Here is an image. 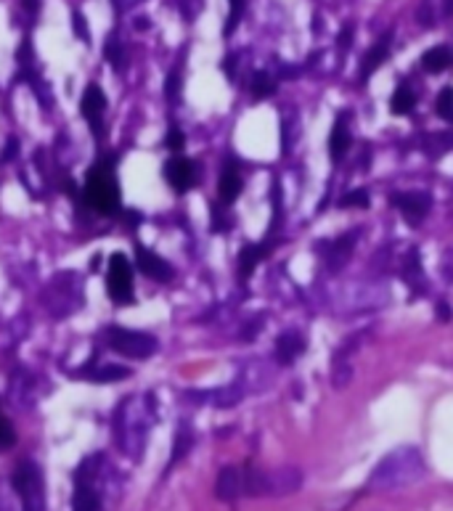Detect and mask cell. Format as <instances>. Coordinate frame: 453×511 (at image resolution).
Masks as SVG:
<instances>
[{"mask_svg": "<svg viewBox=\"0 0 453 511\" xmlns=\"http://www.w3.org/2000/svg\"><path fill=\"white\" fill-rule=\"evenodd\" d=\"M244 188V180H241V172L236 167V162H228L220 172V183H218V194H220V205H233L236 196L241 194Z\"/></svg>", "mask_w": 453, "mask_h": 511, "instance_id": "4fadbf2b", "label": "cell"}, {"mask_svg": "<svg viewBox=\"0 0 453 511\" xmlns=\"http://www.w3.org/2000/svg\"><path fill=\"white\" fill-rule=\"evenodd\" d=\"M196 175H199V165L185 157H173L165 165V180L175 188L178 194H185L188 188H194Z\"/></svg>", "mask_w": 453, "mask_h": 511, "instance_id": "ba28073f", "label": "cell"}, {"mask_svg": "<svg viewBox=\"0 0 453 511\" xmlns=\"http://www.w3.org/2000/svg\"><path fill=\"white\" fill-rule=\"evenodd\" d=\"M352 379V368L350 363L345 361V358H334V371H332V381L337 390H345Z\"/></svg>", "mask_w": 453, "mask_h": 511, "instance_id": "484cf974", "label": "cell"}, {"mask_svg": "<svg viewBox=\"0 0 453 511\" xmlns=\"http://www.w3.org/2000/svg\"><path fill=\"white\" fill-rule=\"evenodd\" d=\"M80 196H83L85 205L93 207L96 212L103 215L117 212V207H120V183H117L114 167L106 165V162H98L88 172V177H85V186L80 191Z\"/></svg>", "mask_w": 453, "mask_h": 511, "instance_id": "7a4b0ae2", "label": "cell"}, {"mask_svg": "<svg viewBox=\"0 0 453 511\" xmlns=\"http://www.w3.org/2000/svg\"><path fill=\"white\" fill-rule=\"evenodd\" d=\"M191 445H194V435H191L185 427H180L178 429V435H175V450H173V458H170L167 469H173V466H175L178 461H180V458L191 450Z\"/></svg>", "mask_w": 453, "mask_h": 511, "instance_id": "d4e9b609", "label": "cell"}, {"mask_svg": "<svg viewBox=\"0 0 453 511\" xmlns=\"http://www.w3.org/2000/svg\"><path fill=\"white\" fill-rule=\"evenodd\" d=\"M72 24H74V38L83 40V43H91V32H88V21L80 11H74L72 14Z\"/></svg>", "mask_w": 453, "mask_h": 511, "instance_id": "d6a6232c", "label": "cell"}, {"mask_svg": "<svg viewBox=\"0 0 453 511\" xmlns=\"http://www.w3.org/2000/svg\"><path fill=\"white\" fill-rule=\"evenodd\" d=\"M355 239H358V231L352 233H342L337 242H332L329 247H326V268H329V273H340V270L350 262L352 257V249H355Z\"/></svg>", "mask_w": 453, "mask_h": 511, "instance_id": "30bf717a", "label": "cell"}, {"mask_svg": "<svg viewBox=\"0 0 453 511\" xmlns=\"http://www.w3.org/2000/svg\"><path fill=\"white\" fill-rule=\"evenodd\" d=\"M371 202H369V191L366 188H355V191H350V194L342 196V202H340V207H345V210H350V207H358V210H366Z\"/></svg>", "mask_w": 453, "mask_h": 511, "instance_id": "f1b7e54d", "label": "cell"}, {"mask_svg": "<svg viewBox=\"0 0 453 511\" xmlns=\"http://www.w3.org/2000/svg\"><path fill=\"white\" fill-rule=\"evenodd\" d=\"M80 376H85V379H91V381H98V384H103V381H122L130 376V368L117 366V363H98L96 368H88V371H83Z\"/></svg>", "mask_w": 453, "mask_h": 511, "instance_id": "d6986e66", "label": "cell"}, {"mask_svg": "<svg viewBox=\"0 0 453 511\" xmlns=\"http://www.w3.org/2000/svg\"><path fill=\"white\" fill-rule=\"evenodd\" d=\"M215 495L220 501H236L241 495V469L236 466H223L215 482Z\"/></svg>", "mask_w": 453, "mask_h": 511, "instance_id": "5bb4252c", "label": "cell"}, {"mask_svg": "<svg viewBox=\"0 0 453 511\" xmlns=\"http://www.w3.org/2000/svg\"><path fill=\"white\" fill-rule=\"evenodd\" d=\"M352 35H355V27H352V24H345L342 32H340V40H337V46L342 48V51H347V48L352 46Z\"/></svg>", "mask_w": 453, "mask_h": 511, "instance_id": "8d00e7d4", "label": "cell"}, {"mask_svg": "<svg viewBox=\"0 0 453 511\" xmlns=\"http://www.w3.org/2000/svg\"><path fill=\"white\" fill-rule=\"evenodd\" d=\"M390 46H392V32H387V35H382L380 43L371 48L369 53L363 56V64H361V80H369L377 69H380L385 61H387L390 56Z\"/></svg>", "mask_w": 453, "mask_h": 511, "instance_id": "e0dca14e", "label": "cell"}, {"mask_svg": "<svg viewBox=\"0 0 453 511\" xmlns=\"http://www.w3.org/2000/svg\"><path fill=\"white\" fill-rule=\"evenodd\" d=\"M437 114L445 122H453V88H443L437 96Z\"/></svg>", "mask_w": 453, "mask_h": 511, "instance_id": "f546056e", "label": "cell"}, {"mask_svg": "<svg viewBox=\"0 0 453 511\" xmlns=\"http://www.w3.org/2000/svg\"><path fill=\"white\" fill-rule=\"evenodd\" d=\"M103 58H109L114 66H122V48L117 43H109V46L103 48Z\"/></svg>", "mask_w": 453, "mask_h": 511, "instance_id": "d590c367", "label": "cell"}, {"mask_svg": "<svg viewBox=\"0 0 453 511\" xmlns=\"http://www.w3.org/2000/svg\"><path fill=\"white\" fill-rule=\"evenodd\" d=\"M268 254L265 247H258V244H250V247H244L239 252V279H250L255 268H258V262L263 260Z\"/></svg>", "mask_w": 453, "mask_h": 511, "instance_id": "ffe728a7", "label": "cell"}, {"mask_svg": "<svg viewBox=\"0 0 453 511\" xmlns=\"http://www.w3.org/2000/svg\"><path fill=\"white\" fill-rule=\"evenodd\" d=\"M106 289H109L111 302L117 305H130L136 299V287H133V265L122 252H114L109 257V273H106Z\"/></svg>", "mask_w": 453, "mask_h": 511, "instance_id": "8992f818", "label": "cell"}, {"mask_svg": "<svg viewBox=\"0 0 453 511\" xmlns=\"http://www.w3.org/2000/svg\"><path fill=\"white\" fill-rule=\"evenodd\" d=\"M451 61H453V56L445 46L429 48V51H424V56H422V66H424L427 72H432V75L443 72L445 66H451Z\"/></svg>", "mask_w": 453, "mask_h": 511, "instance_id": "7402d4cb", "label": "cell"}, {"mask_svg": "<svg viewBox=\"0 0 453 511\" xmlns=\"http://www.w3.org/2000/svg\"><path fill=\"white\" fill-rule=\"evenodd\" d=\"M136 265H138L141 273H146L148 279H154V281H170L173 279V268H170V262L162 260L157 252H151V249L136 247Z\"/></svg>", "mask_w": 453, "mask_h": 511, "instance_id": "7c38bea8", "label": "cell"}, {"mask_svg": "<svg viewBox=\"0 0 453 511\" xmlns=\"http://www.w3.org/2000/svg\"><path fill=\"white\" fill-rule=\"evenodd\" d=\"M106 350L122 355V358H133V361H146L159 350L157 336L146 334V331H133V329H122V326H109L101 334Z\"/></svg>", "mask_w": 453, "mask_h": 511, "instance_id": "3957f363", "label": "cell"}, {"mask_svg": "<svg viewBox=\"0 0 453 511\" xmlns=\"http://www.w3.org/2000/svg\"><path fill=\"white\" fill-rule=\"evenodd\" d=\"M403 279L411 289H417L419 294L424 291V268H422V252L414 247V249H408L406 260H403Z\"/></svg>", "mask_w": 453, "mask_h": 511, "instance_id": "ac0fdd59", "label": "cell"}, {"mask_svg": "<svg viewBox=\"0 0 453 511\" xmlns=\"http://www.w3.org/2000/svg\"><path fill=\"white\" fill-rule=\"evenodd\" d=\"M390 205L398 207L408 223L417 225L427 217L429 207H432V199H429V194H424V191H406V194L392 196V199H390Z\"/></svg>", "mask_w": 453, "mask_h": 511, "instance_id": "9c48e42d", "label": "cell"}, {"mask_svg": "<svg viewBox=\"0 0 453 511\" xmlns=\"http://www.w3.org/2000/svg\"><path fill=\"white\" fill-rule=\"evenodd\" d=\"M390 106H392V112H395V114L414 112V106H417V93H414L408 85H400L398 91L392 93V101H390Z\"/></svg>", "mask_w": 453, "mask_h": 511, "instance_id": "cb8c5ba5", "label": "cell"}, {"mask_svg": "<svg viewBox=\"0 0 453 511\" xmlns=\"http://www.w3.org/2000/svg\"><path fill=\"white\" fill-rule=\"evenodd\" d=\"M165 96L167 101L175 103L178 98H180V77L173 72V75H167V83H165Z\"/></svg>", "mask_w": 453, "mask_h": 511, "instance_id": "836d02e7", "label": "cell"}, {"mask_svg": "<svg viewBox=\"0 0 453 511\" xmlns=\"http://www.w3.org/2000/svg\"><path fill=\"white\" fill-rule=\"evenodd\" d=\"M165 146L170 151H180L185 146V138H183V133L178 130V128H170L167 130V135H165Z\"/></svg>", "mask_w": 453, "mask_h": 511, "instance_id": "e575fe53", "label": "cell"}, {"mask_svg": "<svg viewBox=\"0 0 453 511\" xmlns=\"http://www.w3.org/2000/svg\"><path fill=\"white\" fill-rule=\"evenodd\" d=\"M14 154H16V138L9 140V146H6V154H3V159H6V162H11V159H14Z\"/></svg>", "mask_w": 453, "mask_h": 511, "instance_id": "ab89813d", "label": "cell"}, {"mask_svg": "<svg viewBox=\"0 0 453 511\" xmlns=\"http://www.w3.org/2000/svg\"><path fill=\"white\" fill-rule=\"evenodd\" d=\"M302 485V472L295 466H281L268 472V495H292Z\"/></svg>", "mask_w": 453, "mask_h": 511, "instance_id": "8fae6325", "label": "cell"}, {"mask_svg": "<svg viewBox=\"0 0 453 511\" xmlns=\"http://www.w3.org/2000/svg\"><path fill=\"white\" fill-rule=\"evenodd\" d=\"M366 339H369V331H358V334L347 336V339L340 344V350L334 353V358H347V355L355 353V350H358V344H363Z\"/></svg>", "mask_w": 453, "mask_h": 511, "instance_id": "4dcf8cb0", "label": "cell"}, {"mask_svg": "<svg viewBox=\"0 0 453 511\" xmlns=\"http://www.w3.org/2000/svg\"><path fill=\"white\" fill-rule=\"evenodd\" d=\"M21 6H24L29 14H35V11H37V0H21Z\"/></svg>", "mask_w": 453, "mask_h": 511, "instance_id": "60d3db41", "label": "cell"}, {"mask_svg": "<svg viewBox=\"0 0 453 511\" xmlns=\"http://www.w3.org/2000/svg\"><path fill=\"white\" fill-rule=\"evenodd\" d=\"M14 490L21 498L24 511H46V482L43 472L32 461H21L14 472Z\"/></svg>", "mask_w": 453, "mask_h": 511, "instance_id": "277c9868", "label": "cell"}, {"mask_svg": "<svg viewBox=\"0 0 453 511\" xmlns=\"http://www.w3.org/2000/svg\"><path fill=\"white\" fill-rule=\"evenodd\" d=\"M302 353H305V339H302V334L284 331V334L276 339V361L281 363V366L295 363Z\"/></svg>", "mask_w": 453, "mask_h": 511, "instance_id": "9a60e30c", "label": "cell"}, {"mask_svg": "<svg viewBox=\"0 0 453 511\" xmlns=\"http://www.w3.org/2000/svg\"><path fill=\"white\" fill-rule=\"evenodd\" d=\"M103 112H106V96L98 85H88L83 98H80V114L96 133V138H101L103 133Z\"/></svg>", "mask_w": 453, "mask_h": 511, "instance_id": "52a82bcc", "label": "cell"}, {"mask_svg": "<svg viewBox=\"0 0 453 511\" xmlns=\"http://www.w3.org/2000/svg\"><path fill=\"white\" fill-rule=\"evenodd\" d=\"M427 466H424V455L422 450L414 445H403L390 450L380 464L371 469L369 474V487L371 492H392L400 490V487H408V485L419 482L424 477Z\"/></svg>", "mask_w": 453, "mask_h": 511, "instance_id": "6da1fadb", "label": "cell"}, {"mask_svg": "<svg viewBox=\"0 0 453 511\" xmlns=\"http://www.w3.org/2000/svg\"><path fill=\"white\" fill-rule=\"evenodd\" d=\"M228 6H231V11H228V19H225V27H223V35H225V38H231V32L239 27L241 16H244V9H247V0H228Z\"/></svg>", "mask_w": 453, "mask_h": 511, "instance_id": "4316f807", "label": "cell"}, {"mask_svg": "<svg viewBox=\"0 0 453 511\" xmlns=\"http://www.w3.org/2000/svg\"><path fill=\"white\" fill-rule=\"evenodd\" d=\"M443 14L445 16H453V0H443Z\"/></svg>", "mask_w": 453, "mask_h": 511, "instance_id": "b9f144b4", "label": "cell"}, {"mask_svg": "<svg viewBox=\"0 0 453 511\" xmlns=\"http://www.w3.org/2000/svg\"><path fill=\"white\" fill-rule=\"evenodd\" d=\"M250 91H252V98H255V101H263V98H268V96L276 93V80L270 77V72L260 69V72L252 75Z\"/></svg>", "mask_w": 453, "mask_h": 511, "instance_id": "603a6c76", "label": "cell"}, {"mask_svg": "<svg viewBox=\"0 0 453 511\" xmlns=\"http://www.w3.org/2000/svg\"><path fill=\"white\" fill-rule=\"evenodd\" d=\"M258 331H260V318H258V321H252L250 329H247V331H244L241 336H244V339H252V336H258Z\"/></svg>", "mask_w": 453, "mask_h": 511, "instance_id": "f35d334b", "label": "cell"}, {"mask_svg": "<svg viewBox=\"0 0 453 511\" xmlns=\"http://www.w3.org/2000/svg\"><path fill=\"white\" fill-rule=\"evenodd\" d=\"M14 443H16V432H14V424H11L6 416H0V450H9Z\"/></svg>", "mask_w": 453, "mask_h": 511, "instance_id": "1f68e13d", "label": "cell"}, {"mask_svg": "<svg viewBox=\"0 0 453 511\" xmlns=\"http://www.w3.org/2000/svg\"><path fill=\"white\" fill-rule=\"evenodd\" d=\"M390 302V291L382 284H363L355 281L340 291V305L345 313H361V310H377Z\"/></svg>", "mask_w": 453, "mask_h": 511, "instance_id": "5b68a950", "label": "cell"}, {"mask_svg": "<svg viewBox=\"0 0 453 511\" xmlns=\"http://www.w3.org/2000/svg\"><path fill=\"white\" fill-rule=\"evenodd\" d=\"M244 398V390H241L239 384H231V387H223L213 395V400L220 406V408H228V406H236L239 400Z\"/></svg>", "mask_w": 453, "mask_h": 511, "instance_id": "83f0119b", "label": "cell"}, {"mask_svg": "<svg viewBox=\"0 0 453 511\" xmlns=\"http://www.w3.org/2000/svg\"><path fill=\"white\" fill-rule=\"evenodd\" d=\"M350 143H352V135H350V125H347V114H340L332 128V135H329V151H332L334 162H342V157L347 154V149H350Z\"/></svg>", "mask_w": 453, "mask_h": 511, "instance_id": "2e32d148", "label": "cell"}, {"mask_svg": "<svg viewBox=\"0 0 453 511\" xmlns=\"http://www.w3.org/2000/svg\"><path fill=\"white\" fill-rule=\"evenodd\" d=\"M437 316H440V321H451V307H448V302H440V305H437Z\"/></svg>", "mask_w": 453, "mask_h": 511, "instance_id": "74e56055", "label": "cell"}, {"mask_svg": "<svg viewBox=\"0 0 453 511\" xmlns=\"http://www.w3.org/2000/svg\"><path fill=\"white\" fill-rule=\"evenodd\" d=\"M72 511H101V495L93 490V485H77Z\"/></svg>", "mask_w": 453, "mask_h": 511, "instance_id": "44dd1931", "label": "cell"}]
</instances>
